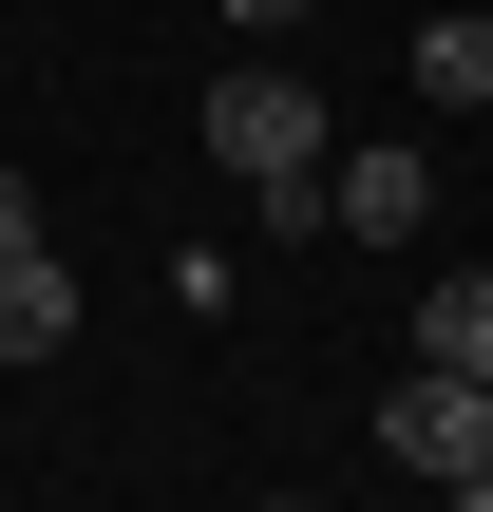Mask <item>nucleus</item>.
<instances>
[{
	"instance_id": "nucleus-1",
	"label": "nucleus",
	"mask_w": 493,
	"mask_h": 512,
	"mask_svg": "<svg viewBox=\"0 0 493 512\" xmlns=\"http://www.w3.org/2000/svg\"><path fill=\"white\" fill-rule=\"evenodd\" d=\"M209 171L228 190H266V209H323V95H304V57H228L209 76Z\"/></svg>"
},
{
	"instance_id": "nucleus-2",
	"label": "nucleus",
	"mask_w": 493,
	"mask_h": 512,
	"mask_svg": "<svg viewBox=\"0 0 493 512\" xmlns=\"http://www.w3.org/2000/svg\"><path fill=\"white\" fill-rule=\"evenodd\" d=\"M380 456H399V475H437V494H456V475H493V380L418 361V380L380 399Z\"/></svg>"
},
{
	"instance_id": "nucleus-3",
	"label": "nucleus",
	"mask_w": 493,
	"mask_h": 512,
	"mask_svg": "<svg viewBox=\"0 0 493 512\" xmlns=\"http://www.w3.org/2000/svg\"><path fill=\"white\" fill-rule=\"evenodd\" d=\"M323 228H361V247H418V228H437V171H418V152H342V171H323Z\"/></svg>"
},
{
	"instance_id": "nucleus-4",
	"label": "nucleus",
	"mask_w": 493,
	"mask_h": 512,
	"mask_svg": "<svg viewBox=\"0 0 493 512\" xmlns=\"http://www.w3.org/2000/svg\"><path fill=\"white\" fill-rule=\"evenodd\" d=\"M76 342V266L57 247H0V361H57Z\"/></svg>"
},
{
	"instance_id": "nucleus-5",
	"label": "nucleus",
	"mask_w": 493,
	"mask_h": 512,
	"mask_svg": "<svg viewBox=\"0 0 493 512\" xmlns=\"http://www.w3.org/2000/svg\"><path fill=\"white\" fill-rule=\"evenodd\" d=\"M399 76H418L437 114H475V95H493V19H418V38H399Z\"/></svg>"
},
{
	"instance_id": "nucleus-6",
	"label": "nucleus",
	"mask_w": 493,
	"mask_h": 512,
	"mask_svg": "<svg viewBox=\"0 0 493 512\" xmlns=\"http://www.w3.org/2000/svg\"><path fill=\"white\" fill-rule=\"evenodd\" d=\"M418 361L493 380V266H437V304H418Z\"/></svg>"
},
{
	"instance_id": "nucleus-7",
	"label": "nucleus",
	"mask_w": 493,
	"mask_h": 512,
	"mask_svg": "<svg viewBox=\"0 0 493 512\" xmlns=\"http://www.w3.org/2000/svg\"><path fill=\"white\" fill-rule=\"evenodd\" d=\"M209 19H228V38H304V0H209Z\"/></svg>"
},
{
	"instance_id": "nucleus-8",
	"label": "nucleus",
	"mask_w": 493,
	"mask_h": 512,
	"mask_svg": "<svg viewBox=\"0 0 493 512\" xmlns=\"http://www.w3.org/2000/svg\"><path fill=\"white\" fill-rule=\"evenodd\" d=\"M437 512H493V475H456V494H437Z\"/></svg>"
},
{
	"instance_id": "nucleus-9",
	"label": "nucleus",
	"mask_w": 493,
	"mask_h": 512,
	"mask_svg": "<svg viewBox=\"0 0 493 512\" xmlns=\"http://www.w3.org/2000/svg\"><path fill=\"white\" fill-rule=\"evenodd\" d=\"M285 512H304V494H285Z\"/></svg>"
}]
</instances>
